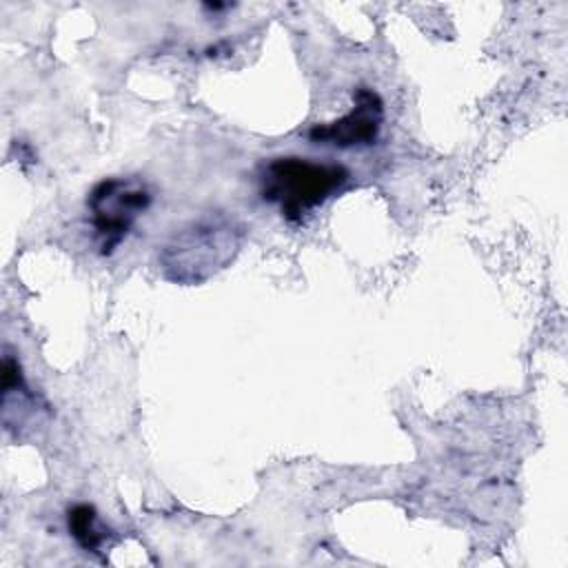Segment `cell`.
<instances>
[{"label":"cell","instance_id":"cell-1","mask_svg":"<svg viewBox=\"0 0 568 568\" xmlns=\"http://www.w3.org/2000/svg\"><path fill=\"white\" fill-rule=\"evenodd\" d=\"M246 237L244 224L226 211H209L180 226L160 248L162 275L175 284H202L226 268Z\"/></svg>","mask_w":568,"mask_h":568},{"label":"cell","instance_id":"cell-5","mask_svg":"<svg viewBox=\"0 0 568 568\" xmlns=\"http://www.w3.org/2000/svg\"><path fill=\"white\" fill-rule=\"evenodd\" d=\"M67 528L75 544L87 552H95L106 539V530L100 526L98 513L91 504H73L67 510Z\"/></svg>","mask_w":568,"mask_h":568},{"label":"cell","instance_id":"cell-2","mask_svg":"<svg viewBox=\"0 0 568 568\" xmlns=\"http://www.w3.org/2000/svg\"><path fill=\"white\" fill-rule=\"evenodd\" d=\"M351 180L344 164L300 155H277L260 169V195L275 204L288 224H304L313 211L337 195Z\"/></svg>","mask_w":568,"mask_h":568},{"label":"cell","instance_id":"cell-3","mask_svg":"<svg viewBox=\"0 0 568 568\" xmlns=\"http://www.w3.org/2000/svg\"><path fill=\"white\" fill-rule=\"evenodd\" d=\"M151 200V189L140 178H104L89 191L87 215L102 257L115 253Z\"/></svg>","mask_w":568,"mask_h":568},{"label":"cell","instance_id":"cell-4","mask_svg":"<svg viewBox=\"0 0 568 568\" xmlns=\"http://www.w3.org/2000/svg\"><path fill=\"white\" fill-rule=\"evenodd\" d=\"M384 124V102L377 91L357 87L353 91V106L348 113L333 122L315 124L308 140L315 144H331L337 149L375 144Z\"/></svg>","mask_w":568,"mask_h":568}]
</instances>
